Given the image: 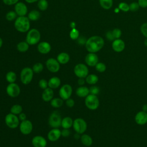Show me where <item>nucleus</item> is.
Returning a JSON list of instances; mask_svg holds the SVG:
<instances>
[{"label": "nucleus", "mask_w": 147, "mask_h": 147, "mask_svg": "<svg viewBox=\"0 0 147 147\" xmlns=\"http://www.w3.org/2000/svg\"><path fill=\"white\" fill-rule=\"evenodd\" d=\"M103 39L99 36H93L87 40L85 47L87 51L90 53H96L99 51L104 46Z\"/></svg>", "instance_id": "f257e3e1"}, {"label": "nucleus", "mask_w": 147, "mask_h": 147, "mask_svg": "<svg viewBox=\"0 0 147 147\" xmlns=\"http://www.w3.org/2000/svg\"><path fill=\"white\" fill-rule=\"evenodd\" d=\"M30 26L29 19L25 16H19L14 22L16 29L20 32L25 33L29 31Z\"/></svg>", "instance_id": "f03ea898"}, {"label": "nucleus", "mask_w": 147, "mask_h": 147, "mask_svg": "<svg viewBox=\"0 0 147 147\" xmlns=\"http://www.w3.org/2000/svg\"><path fill=\"white\" fill-rule=\"evenodd\" d=\"M34 72L32 68L26 67L22 69L20 72V80L23 84L28 85L31 83L33 80Z\"/></svg>", "instance_id": "7ed1b4c3"}, {"label": "nucleus", "mask_w": 147, "mask_h": 147, "mask_svg": "<svg viewBox=\"0 0 147 147\" xmlns=\"http://www.w3.org/2000/svg\"><path fill=\"white\" fill-rule=\"evenodd\" d=\"M40 38L41 34L40 32L36 29H32L27 33L26 41L29 45H33L37 44L40 41Z\"/></svg>", "instance_id": "20e7f679"}, {"label": "nucleus", "mask_w": 147, "mask_h": 147, "mask_svg": "<svg viewBox=\"0 0 147 147\" xmlns=\"http://www.w3.org/2000/svg\"><path fill=\"white\" fill-rule=\"evenodd\" d=\"M84 103L87 108L89 110H95L99 106V100L97 95L90 94L85 98Z\"/></svg>", "instance_id": "39448f33"}, {"label": "nucleus", "mask_w": 147, "mask_h": 147, "mask_svg": "<svg viewBox=\"0 0 147 147\" xmlns=\"http://www.w3.org/2000/svg\"><path fill=\"white\" fill-rule=\"evenodd\" d=\"M20 121L17 115L10 113L5 115V123L6 125L10 129H14L19 127L20 123Z\"/></svg>", "instance_id": "423d86ee"}, {"label": "nucleus", "mask_w": 147, "mask_h": 147, "mask_svg": "<svg viewBox=\"0 0 147 147\" xmlns=\"http://www.w3.org/2000/svg\"><path fill=\"white\" fill-rule=\"evenodd\" d=\"M72 127L76 133L82 134L86 131L87 124L84 119L77 118L74 120Z\"/></svg>", "instance_id": "0eeeda50"}, {"label": "nucleus", "mask_w": 147, "mask_h": 147, "mask_svg": "<svg viewBox=\"0 0 147 147\" xmlns=\"http://www.w3.org/2000/svg\"><path fill=\"white\" fill-rule=\"evenodd\" d=\"M61 117L57 111L52 112L48 118V124L52 128H59L61 126Z\"/></svg>", "instance_id": "6e6552de"}, {"label": "nucleus", "mask_w": 147, "mask_h": 147, "mask_svg": "<svg viewBox=\"0 0 147 147\" xmlns=\"http://www.w3.org/2000/svg\"><path fill=\"white\" fill-rule=\"evenodd\" d=\"M88 72L89 71L87 66L83 63L77 64L74 68V73L78 78H86L88 75Z\"/></svg>", "instance_id": "1a4fd4ad"}, {"label": "nucleus", "mask_w": 147, "mask_h": 147, "mask_svg": "<svg viewBox=\"0 0 147 147\" xmlns=\"http://www.w3.org/2000/svg\"><path fill=\"white\" fill-rule=\"evenodd\" d=\"M72 87L70 84H64L60 87L59 90V96L63 100H65L67 99L71 98L72 94Z\"/></svg>", "instance_id": "9d476101"}, {"label": "nucleus", "mask_w": 147, "mask_h": 147, "mask_svg": "<svg viewBox=\"0 0 147 147\" xmlns=\"http://www.w3.org/2000/svg\"><path fill=\"white\" fill-rule=\"evenodd\" d=\"M7 94L11 98H16L21 93V88L19 85L16 83H9L6 88Z\"/></svg>", "instance_id": "9b49d317"}, {"label": "nucleus", "mask_w": 147, "mask_h": 147, "mask_svg": "<svg viewBox=\"0 0 147 147\" xmlns=\"http://www.w3.org/2000/svg\"><path fill=\"white\" fill-rule=\"evenodd\" d=\"M47 69L52 73H57L60 68V64L54 58H49L45 62Z\"/></svg>", "instance_id": "f8f14e48"}, {"label": "nucleus", "mask_w": 147, "mask_h": 147, "mask_svg": "<svg viewBox=\"0 0 147 147\" xmlns=\"http://www.w3.org/2000/svg\"><path fill=\"white\" fill-rule=\"evenodd\" d=\"M19 129L22 134L28 135L30 134L33 130V124L30 120L25 119L23 121H21Z\"/></svg>", "instance_id": "ddd939ff"}, {"label": "nucleus", "mask_w": 147, "mask_h": 147, "mask_svg": "<svg viewBox=\"0 0 147 147\" xmlns=\"http://www.w3.org/2000/svg\"><path fill=\"white\" fill-rule=\"evenodd\" d=\"M31 142L33 147H46L47 145V140L42 136L39 135L33 137Z\"/></svg>", "instance_id": "4468645a"}, {"label": "nucleus", "mask_w": 147, "mask_h": 147, "mask_svg": "<svg viewBox=\"0 0 147 147\" xmlns=\"http://www.w3.org/2000/svg\"><path fill=\"white\" fill-rule=\"evenodd\" d=\"M61 136V130L59 128H52L47 134V138L51 142H56L58 141Z\"/></svg>", "instance_id": "2eb2a0df"}, {"label": "nucleus", "mask_w": 147, "mask_h": 147, "mask_svg": "<svg viewBox=\"0 0 147 147\" xmlns=\"http://www.w3.org/2000/svg\"><path fill=\"white\" fill-rule=\"evenodd\" d=\"M98 61V57L95 53L89 52L85 57V63L89 67H95Z\"/></svg>", "instance_id": "dca6fc26"}, {"label": "nucleus", "mask_w": 147, "mask_h": 147, "mask_svg": "<svg viewBox=\"0 0 147 147\" xmlns=\"http://www.w3.org/2000/svg\"><path fill=\"white\" fill-rule=\"evenodd\" d=\"M14 10L18 16H25L28 13L26 5L23 2H17L14 6Z\"/></svg>", "instance_id": "f3484780"}, {"label": "nucleus", "mask_w": 147, "mask_h": 147, "mask_svg": "<svg viewBox=\"0 0 147 147\" xmlns=\"http://www.w3.org/2000/svg\"><path fill=\"white\" fill-rule=\"evenodd\" d=\"M125 47L124 41L120 39H115L112 42V48L116 52H121L123 51Z\"/></svg>", "instance_id": "a211bd4d"}, {"label": "nucleus", "mask_w": 147, "mask_h": 147, "mask_svg": "<svg viewBox=\"0 0 147 147\" xmlns=\"http://www.w3.org/2000/svg\"><path fill=\"white\" fill-rule=\"evenodd\" d=\"M136 122L140 125H143L147 123V113L141 111L138 112L135 116Z\"/></svg>", "instance_id": "6ab92c4d"}, {"label": "nucleus", "mask_w": 147, "mask_h": 147, "mask_svg": "<svg viewBox=\"0 0 147 147\" xmlns=\"http://www.w3.org/2000/svg\"><path fill=\"white\" fill-rule=\"evenodd\" d=\"M54 96V91L53 90L48 87L44 90H43V91L41 94V98L45 102H50Z\"/></svg>", "instance_id": "aec40b11"}, {"label": "nucleus", "mask_w": 147, "mask_h": 147, "mask_svg": "<svg viewBox=\"0 0 147 147\" xmlns=\"http://www.w3.org/2000/svg\"><path fill=\"white\" fill-rule=\"evenodd\" d=\"M37 50L41 54H47L51 50L50 44L47 41L40 42L37 45Z\"/></svg>", "instance_id": "412c9836"}, {"label": "nucleus", "mask_w": 147, "mask_h": 147, "mask_svg": "<svg viewBox=\"0 0 147 147\" xmlns=\"http://www.w3.org/2000/svg\"><path fill=\"white\" fill-rule=\"evenodd\" d=\"M48 87L52 89H56L61 85V80L59 77L53 76L48 80Z\"/></svg>", "instance_id": "4be33fe9"}, {"label": "nucleus", "mask_w": 147, "mask_h": 147, "mask_svg": "<svg viewBox=\"0 0 147 147\" xmlns=\"http://www.w3.org/2000/svg\"><path fill=\"white\" fill-rule=\"evenodd\" d=\"M76 94L79 97L86 98L90 94L89 88L84 86H79L76 90Z\"/></svg>", "instance_id": "5701e85b"}, {"label": "nucleus", "mask_w": 147, "mask_h": 147, "mask_svg": "<svg viewBox=\"0 0 147 147\" xmlns=\"http://www.w3.org/2000/svg\"><path fill=\"white\" fill-rule=\"evenodd\" d=\"M56 59L60 64H66L69 62L70 57L67 53L61 52L57 56Z\"/></svg>", "instance_id": "b1692460"}, {"label": "nucleus", "mask_w": 147, "mask_h": 147, "mask_svg": "<svg viewBox=\"0 0 147 147\" xmlns=\"http://www.w3.org/2000/svg\"><path fill=\"white\" fill-rule=\"evenodd\" d=\"M74 120L72 118L69 116L65 117L62 118L61 123V127L63 129H70L72 127Z\"/></svg>", "instance_id": "393cba45"}, {"label": "nucleus", "mask_w": 147, "mask_h": 147, "mask_svg": "<svg viewBox=\"0 0 147 147\" xmlns=\"http://www.w3.org/2000/svg\"><path fill=\"white\" fill-rule=\"evenodd\" d=\"M80 140L82 144L86 146H90L92 144V138L87 134H82Z\"/></svg>", "instance_id": "a878e982"}, {"label": "nucleus", "mask_w": 147, "mask_h": 147, "mask_svg": "<svg viewBox=\"0 0 147 147\" xmlns=\"http://www.w3.org/2000/svg\"><path fill=\"white\" fill-rule=\"evenodd\" d=\"M64 103V100H63L60 97L59 98H53L50 101L51 106L53 108H60L61 107Z\"/></svg>", "instance_id": "bb28decb"}, {"label": "nucleus", "mask_w": 147, "mask_h": 147, "mask_svg": "<svg viewBox=\"0 0 147 147\" xmlns=\"http://www.w3.org/2000/svg\"><path fill=\"white\" fill-rule=\"evenodd\" d=\"M86 82L90 85L95 84L99 80L98 76L95 74H88L85 78Z\"/></svg>", "instance_id": "cd10ccee"}, {"label": "nucleus", "mask_w": 147, "mask_h": 147, "mask_svg": "<svg viewBox=\"0 0 147 147\" xmlns=\"http://www.w3.org/2000/svg\"><path fill=\"white\" fill-rule=\"evenodd\" d=\"M5 79H6V80L9 83H15L17 79V74L15 72L10 71L6 73L5 76Z\"/></svg>", "instance_id": "c85d7f7f"}, {"label": "nucleus", "mask_w": 147, "mask_h": 147, "mask_svg": "<svg viewBox=\"0 0 147 147\" xmlns=\"http://www.w3.org/2000/svg\"><path fill=\"white\" fill-rule=\"evenodd\" d=\"M29 48V44L26 41H21L17 45V49L20 52H26Z\"/></svg>", "instance_id": "c756f323"}, {"label": "nucleus", "mask_w": 147, "mask_h": 147, "mask_svg": "<svg viewBox=\"0 0 147 147\" xmlns=\"http://www.w3.org/2000/svg\"><path fill=\"white\" fill-rule=\"evenodd\" d=\"M10 111L11 113L18 115L20 113L22 112V107L21 105L19 104L13 105L10 109Z\"/></svg>", "instance_id": "7c9ffc66"}, {"label": "nucleus", "mask_w": 147, "mask_h": 147, "mask_svg": "<svg viewBox=\"0 0 147 147\" xmlns=\"http://www.w3.org/2000/svg\"><path fill=\"white\" fill-rule=\"evenodd\" d=\"M40 17V13L38 11L33 10L30 11L28 13V18L29 19L30 21H37L39 19Z\"/></svg>", "instance_id": "2f4dec72"}, {"label": "nucleus", "mask_w": 147, "mask_h": 147, "mask_svg": "<svg viewBox=\"0 0 147 147\" xmlns=\"http://www.w3.org/2000/svg\"><path fill=\"white\" fill-rule=\"evenodd\" d=\"M100 6L104 9L108 10L113 6V0H99Z\"/></svg>", "instance_id": "473e14b6"}, {"label": "nucleus", "mask_w": 147, "mask_h": 147, "mask_svg": "<svg viewBox=\"0 0 147 147\" xmlns=\"http://www.w3.org/2000/svg\"><path fill=\"white\" fill-rule=\"evenodd\" d=\"M32 69L34 73L35 74H39L41 73L43 69H44V65L41 63L38 62L35 63L33 67H32Z\"/></svg>", "instance_id": "72a5a7b5"}, {"label": "nucleus", "mask_w": 147, "mask_h": 147, "mask_svg": "<svg viewBox=\"0 0 147 147\" xmlns=\"http://www.w3.org/2000/svg\"><path fill=\"white\" fill-rule=\"evenodd\" d=\"M37 6L40 10L45 11L48 7V2L47 0H39L38 1Z\"/></svg>", "instance_id": "f704fd0d"}, {"label": "nucleus", "mask_w": 147, "mask_h": 147, "mask_svg": "<svg viewBox=\"0 0 147 147\" xmlns=\"http://www.w3.org/2000/svg\"><path fill=\"white\" fill-rule=\"evenodd\" d=\"M17 13L15 11H10L6 14V18L9 21H13L17 18Z\"/></svg>", "instance_id": "c9c22d12"}, {"label": "nucleus", "mask_w": 147, "mask_h": 147, "mask_svg": "<svg viewBox=\"0 0 147 147\" xmlns=\"http://www.w3.org/2000/svg\"><path fill=\"white\" fill-rule=\"evenodd\" d=\"M95 69L98 72H104L106 69V65L102 62H98L96 65L95 66Z\"/></svg>", "instance_id": "e433bc0d"}, {"label": "nucleus", "mask_w": 147, "mask_h": 147, "mask_svg": "<svg viewBox=\"0 0 147 147\" xmlns=\"http://www.w3.org/2000/svg\"><path fill=\"white\" fill-rule=\"evenodd\" d=\"M69 37L72 40H77L79 37V32L78 29L75 28H72L69 33Z\"/></svg>", "instance_id": "4c0bfd02"}, {"label": "nucleus", "mask_w": 147, "mask_h": 147, "mask_svg": "<svg viewBox=\"0 0 147 147\" xmlns=\"http://www.w3.org/2000/svg\"><path fill=\"white\" fill-rule=\"evenodd\" d=\"M38 86L42 90H44L48 87V82L45 79H41L38 82Z\"/></svg>", "instance_id": "58836bf2"}, {"label": "nucleus", "mask_w": 147, "mask_h": 147, "mask_svg": "<svg viewBox=\"0 0 147 147\" xmlns=\"http://www.w3.org/2000/svg\"><path fill=\"white\" fill-rule=\"evenodd\" d=\"M118 8L119 10H121L124 12H127L129 10H129V5L125 2H121L119 4Z\"/></svg>", "instance_id": "ea45409f"}, {"label": "nucleus", "mask_w": 147, "mask_h": 147, "mask_svg": "<svg viewBox=\"0 0 147 147\" xmlns=\"http://www.w3.org/2000/svg\"><path fill=\"white\" fill-rule=\"evenodd\" d=\"M89 90H90V94L95 95H97L100 91L99 88L96 86H92L89 88Z\"/></svg>", "instance_id": "a19ab883"}, {"label": "nucleus", "mask_w": 147, "mask_h": 147, "mask_svg": "<svg viewBox=\"0 0 147 147\" xmlns=\"http://www.w3.org/2000/svg\"><path fill=\"white\" fill-rule=\"evenodd\" d=\"M140 6L137 2H132L129 5V10L131 11H136L139 9Z\"/></svg>", "instance_id": "79ce46f5"}, {"label": "nucleus", "mask_w": 147, "mask_h": 147, "mask_svg": "<svg viewBox=\"0 0 147 147\" xmlns=\"http://www.w3.org/2000/svg\"><path fill=\"white\" fill-rule=\"evenodd\" d=\"M112 33L113 34L115 38V39H118L119 38V37H121V34H122V32L121 30L118 29V28H115L112 30Z\"/></svg>", "instance_id": "37998d69"}, {"label": "nucleus", "mask_w": 147, "mask_h": 147, "mask_svg": "<svg viewBox=\"0 0 147 147\" xmlns=\"http://www.w3.org/2000/svg\"><path fill=\"white\" fill-rule=\"evenodd\" d=\"M65 101V105L69 108H72L75 106V100L71 98L67 99Z\"/></svg>", "instance_id": "c03bdc74"}, {"label": "nucleus", "mask_w": 147, "mask_h": 147, "mask_svg": "<svg viewBox=\"0 0 147 147\" xmlns=\"http://www.w3.org/2000/svg\"><path fill=\"white\" fill-rule=\"evenodd\" d=\"M141 32L142 34L147 38V23H144L140 28Z\"/></svg>", "instance_id": "a18cd8bd"}, {"label": "nucleus", "mask_w": 147, "mask_h": 147, "mask_svg": "<svg viewBox=\"0 0 147 147\" xmlns=\"http://www.w3.org/2000/svg\"><path fill=\"white\" fill-rule=\"evenodd\" d=\"M61 136L63 137H68L71 134V131L69 129H63L62 130H61Z\"/></svg>", "instance_id": "49530a36"}, {"label": "nucleus", "mask_w": 147, "mask_h": 147, "mask_svg": "<svg viewBox=\"0 0 147 147\" xmlns=\"http://www.w3.org/2000/svg\"><path fill=\"white\" fill-rule=\"evenodd\" d=\"M19 0H2L3 2L6 5H16Z\"/></svg>", "instance_id": "de8ad7c7"}, {"label": "nucleus", "mask_w": 147, "mask_h": 147, "mask_svg": "<svg viewBox=\"0 0 147 147\" xmlns=\"http://www.w3.org/2000/svg\"><path fill=\"white\" fill-rule=\"evenodd\" d=\"M106 37L107 38V39L109 41H114L115 39L113 34V33H112V31H108L107 33H106Z\"/></svg>", "instance_id": "09e8293b"}, {"label": "nucleus", "mask_w": 147, "mask_h": 147, "mask_svg": "<svg viewBox=\"0 0 147 147\" xmlns=\"http://www.w3.org/2000/svg\"><path fill=\"white\" fill-rule=\"evenodd\" d=\"M138 3L140 7L145 8L147 7V0H138Z\"/></svg>", "instance_id": "8fccbe9b"}, {"label": "nucleus", "mask_w": 147, "mask_h": 147, "mask_svg": "<svg viewBox=\"0 0 147 147\" xmlns=\"http://www.w3.org/2000/svg\"><path fill=\"white\" fill-rule=\"evenodd\" d=\"M86 38L84 37H83V36H82V37H79V38H78V42L79 44H80V45H84V44H86Z\"/></svg>", "instance_id": "3c124183"}, {"label": "nucleus", "mask_w": 147, "mask_h": 147, "mask_svg": "<svg viewBox=\"0 0 147 147\" xmlns=\"http://www.w3.org/2000/svg\"><path fill=\"white\" fill-rule=\"evenodd\" d=\"M86 83V79L85 78H78V84L79 86H84V84Z\"/></svg>", "instance_id": "603ef678"}, {"label": "nucleus", "mask_w": 147, "mask_h": 147, "mask_svg": "<svg viewBox=\"0 0 147 147\" xmlns=\"http://www.w3.org/2000/svg\"><path fill=\"white\" fill-rule=\"evenodd\" d=\"M18 118L20 121H23L25 119H26V115L24 113H21L18 115Z\"/></svg>", "instance_id": "864d4df0"}, {"label": "nucleus", "mask_w": 147, "mask_h": 147, "mask_svg": "<svg viewBox=\"0 0 147 147\" xmlns=\"http://www.w3.org/2000/svg\"><path fill=\"white\" fill-rule=\"evenodd\" d=\"M80 134H79V133H76L74 135V138L75 139V140H79L80 138Z\"/></svg>", "instance_id": "5fc2aeb1"}, {"label": "nucleus", "mask_w": 147, "mask_h": 147, "mask_svg": "<svg viewBox=\"0 0 147 147\" xmlns=\"http://www.w3.org/2000/svg\"><path fill=\"white\" fill-rule=\"evenodd\" d=\"M142 111L147 113V104H145V105H144L142 106Z\"/></svg>", "instance_id": "6e6d98bb"}, {"label": "nucleus", "mask_w": 147, "mask_h": 147, "mask_svg": "<svg viewBox=\"0 0 147 147\" xmlns=\"http://www.w3.org/2000/svg\"><path fill=\"white\" fill-rule=\"evenodd\" d=\"M39 0H25V1L27 2V3H34V2H36L37 1H38Z\"/></svg>", "instance_id": "4d7b16f0"}, {"label": "nucleus", "mask_w": 147, "mask_h": 147, "mask_svg": "<svg viewBox=\"0 0 147 147\" xmlns=\"http://www.w3.org/2000/svg\"><path fill=\"white\" fill-rule=\"evenodd\" d=\"M75 26H76V24H75L74 22H71V26L72 28H75Z\"/></svg>", "instance_id": "13d9d810"}, {"label": "nucleus", "mask_w": 147, "mask_h": 147, "mask_svg": "<svg viewBox=\"0 0 147 147\" xmlns=\"http://www.w3.org/2000/svg\"><path fill=\"white\" fill-rule=\"evenodd\" d=\"M2 44H3V40H2V38L0 37V48L2 47Z\"/></svg>", "instance_id": "bf43d9fd"}, {"label": "nucleus", "mask_w": 147, "mask_h": 147, "mask_svg": "<svg viewBox=\"0 0 147 147\" xmlns=\"http://www.w3.org/2000/svg\"><path fill=\"white\" fill-rule=\"evenodd\" d=\"M144 45H145L146 47H147V38H146V39H145V41H144Z\"/></svg>", "instance_id": "052dcab7"}, {"label": "nucleus", "mask_w": 147, "mask_h": 147, "mask_svg": "<svg viewBox=\"0 0 147 147\" xmlns=\"http://www.w3.org/2000/svg\"><path fill=\"white\" fill-rule=\"evenodd\" d=\"M114 11H115V12H117V13L118 11H119V8H118H118H117V9H115V10Z\"/></svg>", "instance_id": "680f3d73"}]
</instances>
